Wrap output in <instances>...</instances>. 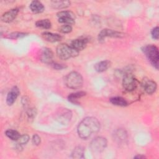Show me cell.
<instances>
[{
	"mask_svg": "<svg viewBox=\"0 0 159 159\" xmlns=\"http://www.w3.org/2000/svg\"><path fill=\"white\" fill-rule=\"evenodd\" d=\"M100 129V122L94 117L84 118L77 127L78 136L82 139H88L93 134L97 133Z\"/></svg>",
	"mask_w": 159,
	"mask_h": 159,
	"instance_id": "obj_1",
	"label": "cell"
},
{
	"mask_svg": "<svg viewBox=\"0 0 159 159\" xmlns=\"http://www.w3.org/2000/svg\"><path fill=\"white\" fill-rule=\"evenodd\" d=\"M142 51L151 64L158 70L159 64V52L157 47L153 44L146 45L142 47Z\"/></svg>",
	"mask_w": 159,
	"mask_h": 159,
	"instance_id": "obj_2",
	"label": "cell"
},
{
	"mask_svg": "<svg viewBox=\"0 0 159 159\" xmlns=\"http://www.w3.org/2000/svg\"><path fill=\"white\" fill-rule=\"evenodd\" d=\"M64 82L68 88L76 89L80 88L83 86V78L80 73L73 71L65 76Z\"/></svg>",
	"mask_w": 159,
	"mask_h": 159,
	"instance_id": "obj_3",
	"label": "cell"
},
{
	"mask_svg": "<svg viewBox=\"0 0 159 159\" xmlns=\"http://www.w3.org/2000/svg\"><path fill=\"white\" fill-rule=\"evenodd\" d=\"M57 56L61 60H68L71 57H76L78 55V51L73 49L70 45L66 43H60L56 49Z\"/></svg>",
	"mask_w": 159,
	"mask_h": 159,
	"instance_id": "obj_4",
	"label": "cell"
},
{
	"mask_svg": "<svg viewBox=\"0 0 159 159\" xmlns=\"http://www.w3.org/2000/svg\"><path fill=\"white\" fill-rule=\"evenodd\" d=\"M107 142L103 137H98L94 139L90 143L89 147L93 153H99L104 150L107 147Z\"/></svg>",
	"mask_w": 159,
	"mask_h": 159,
	"instance_id": "obj_5",
	"label": "cell"
},
{
	"mask_svg": "<svg viewBox=\"0 0 159 159\" xmlns=\"http://www.w3.org/2000/svg\"><path fill=\"white\" fill-rule=\"evenodd\" d=\"M55 119L62 125H66L70 121L72 117V112L66 108L59 109L55 115Z\"/></svg>",
	"mask_w": 159,
	"mask_h": 159,
	"instance_id": "obj_6",
	"label": "cell"
},
{
	"mask_svg": "<svg viewBox=\"0 0 159 159\" xmlns=\"http://www.w3.org/2000/svg\"><path fill=\"white\" fill-rule=\"evenodd\" d=\"M122 86L127 91H132L138 86V81L131 73H126L122 80Z\"/></svg>",
	"mask_w": 159,
	"mask_h": 159,
	"instance_id": "obj_7",
	"label": "cell"
},
{
	"mask_svg": "<svg viewBox=\"0 0 159 159\" xmlns=\"http://www.w3.org/2000/svg\"><path fill=\"white\" fill-rule=\"evenodd\" d=\"M124 36V34L117 32L112 29H105L102 30L99 35H98V40L99 41H102L105 39L106 37H114V38H121Z\"/></svg>",
	"mask_w": 159,
	"mask_h": 159,
	"instance_id": "obj_8",
	"label": "cell"
},
{
	"mask_svg": "<svg viewBox=\"0 0 159 159\" xmlns=\"http://www.w3.org/2000/svg\"><path fill=\"white\" fill-rule=\"evenodd\" d=\"M40 58L42 62L50 65L53 62V53L50 48L47 47L43 48L41 50Z\"/></svg>",
	"mask_w": 159,
	"mask_h": 159,
	"instance_id": "obj_9",
	"label": "cell"
},
{
	"mask_svg": "<svg viewBox=\"0 0 159 159\" xmlns=\"http://www.w3.org/2000/svg\"><path fill=\"white\" fill-rule=\"evenodd\" d=\"M142 85L145 91L148 94L154 93L156 91L157 88V83L150 79H143Z\"/></svg>",
	"mask_w": 159,
	"mask_h": 159,
	"instance_id": "obj_10",
	"label": "cell"
},
{
	"mask_svg": "<svg viewBox=\"0 0 159 159\" xmlns=\"http://www.w3.org/2000/svg\"><path fill=\"white\" fill-rule=\"evenodd\" d=\"M88 42V40L86 39H76L71 41L70 46L75 50L79 52L86 48Z\"/></svg>",
	"mask_w": 159,
	"mask_h": 159,
	"instance_id": "obj_11",
	"label": "cell"
},
{
	"mask_svg": "<svg viewBox=\"0 0 159 159\" xmlns=\"http://www.w3.org/2000/svg\"><path fill=\"white\" fill-rule=\"evenodd\" d=\"M19 12V9L17 8L12 9L2 14L1 16V20L4 22L9 23L14 20V19L17 17V14Z\"/></svg>",
	"mask_w": 159,
	"mask_h": 159,
	"instance_id": "obj_12",
	"label": "cell"
},
{
	"mask_svg": "<svg viewBox=\"0 0 159 159\" xmlns=\"http://www.w3.org/2000/svg\"><path fill=\"white\" fill-rule=\"evenodd\" d=\"M20 93L19 89L17 86H14L11 91L7 93L6 97V103L9 106L12 105L16 100L17 99L19 94Z\"/></svg>",
	"mask_w": 159,
	"mask_h": 159,
	"instance_id": "obj_13",
	"label": "cell"
},
{
	"mask_svg": "<svg viewBox=\"0 0 159 159\" xmlns=\"http://www.w3.org/2000/svg\"><path fill=\"white\" fill-rule=\"evenodd\" d=\"M42 37L50 42H56L61 40L62 37L58 34H53L49 32H45L42 34Z\"/></svg>",
	"mask_w": 159,
	"mask_h": 159,
	"instance_id": "obj_14",
	"label": "cell"
},
{
	"mask_svg": "<svg viewBox=\"0 0 159 159\" xmlns=\"http://www.w3.org/2000/svg\"><path fill=\"white\" fill-rule=\"evenodd\" d=\"M31 11L35 14H39L43 12L45 7L43 4L39 1H33L29 6Z\"/></svg>",
	"mask_w": 159,
	"mask_h": 159,
	"instance_id": "obj_15",
	"label": "cell"
},
{
	"mask_svg": "<svg viewBox=\"0 0 159 159\" xmlns=\"http://www.w3.org/2000/svg\"><path fill=\"white\" fill-rule=\"evenodd\" d=\"M111 63L109 60H102L94 65V69L97 72L101 73L106 71L110 66Z\"/></svg>",
	"mask_w": 159,
	"mask_h": 159,
	"instance_id": "obj_16",
	"label": "cell"
},
{
	"mask_svg": "<svg viewBox=\"0 0 159 159\" xmlns=\"http://www.w3.org/2000/svg\"><path fill=\"white\" fill-rule=\"evenodd\" d=\"M70 1H52L51 6L53 9H65L70 6Z\"/></svg>",
	"mask_w": 159,
	"mask_h": 159,
	"instance_id": "obj_17",
	"label": "cell"
},
{
	"mask_svg": "<svg viewBox=\"0 0 159 159\" xmlns=\"http://www.w3.org/2000/svg\"><path fill=\"white\" fill-rule=\"evenodd\" d=\"M86 95V93L84 91H78L76 93H73L70 94L68 97V101L73 104H78V99L81 98L84 96Z\"/></svg>",
	"mask_w": 159,
	"mask_h": 159,
	"instance_id": "obj_18",
	"label": "cell"
},
{
	"mask_svg": "<svg viewBox=\"0 0 159 159\" xmlns=\"http://www.w3.org/2000/svg\"><path fill=\"white\" fill-rule=\"evenodd\" d=\"M84 150L83 147L81 146H78L75 147L72 153H71V157L73 158H84Z\"/></svg>",
	"mask_w": 159,
	"mask_h": 159,
	"instance_id": "obj_19",
	"label": "cell"
},
{
	"mask_svg": "<svg viewBox=\"0 0 159 159\" xmlns=\"http://www.w3.org/2000/svg\"><path fill=\"white\" fill-rule=\"evenodd\" d=\"M110 102L113 105L117 106H122V107L126 106L128 104L127 101L124 98L122 97H119V96L111 98L110 99Z\"/></svg>",
	"mask_w": 159,
	"mask_h": 159,
	"instance_id": "obj_20",
	"label": "cell"
},
{
	"mask_svg": "<svg viewBox=\"0 0 159 159\" xmlns=\"http://www.w3.org/2000/svg\"><path fill=\"white\" fill-rule=\"evenodd\" d=\"M114 137L116 141H117L118 142H124L125 140H126L127 135L125 130L122 129H119L115 132L114 134Z\"/></svg>",
	"mask_w": 159,
	"mask_h": 159,
	"instance_id": "obj_21",
	"label": "cell"
},
{
	"mask_svg": "<svg viewBox=\"0 0 159 159\" xmlns=\"http://www.w3.org/2000/svg\"><path fill=\"white\" fill-rule=\"evenodd\" d=\"M5 134L9 139L14 141H17L20 136V134L17 131L12 129L7 130L5 132Z\"/></svg>",
	"mask_w": 159,
	"mask_h": 159,
	"instance_id": "obj_22",
	"label": "cell"
},
{
	"mask_svg": "<svg viewBox=\"0 0 159 159\" xmlns=\"http://www.w3.org/2000/svg\"><path fill=\"white\" fill-rule=\"evenodd\" d=\"M35 25L38 27H40L44 29H48L51 27L52 24L50 20L48 19H42L37 20L35 22Z\"/></svg>",
	"mask_w": 159,
	"mask_h": 159,
	"instance_id": "obj_23",
	"label": "cell"
},
{
	"mask_svg": "<svg viewBox=\"0 0 159 159\" xmlns=\"http://www.w3.org/2000/svg\"><path fill=\"white\" fill-rule=\"evenodd\" d=\"M58 22L61 24H65L66 25H72L75 24V19L71 17H58Z\"/></svg>",
	"mask_w": 159,
	"mask_h": 159,
	"instance_id": "obj_24",
	"label": "cell"
},
{
	"mask_svg": "<svg viewBox=\"0 0 159 159\" xmlns=\"http://www.w3.org/2000/svg\"><path fill=\"white\" fill-rule=\"evenodd\" d=\"M30 137L27 134H24L20 136L19 139L17 140V145L19 146H22L23 145H25L29 140Z\"/></svg>",
	"mask_w": 159,
	"mask_h": 159,
	"instance_id": "obj_25",
	"label": "cell"
},
{
	"mask_svg": "<svg viewBox=\"0 0 159 159\" xmlns=\"http://www.w3.org/2000/svg\"><path fill=\"white\" fill-rule=\"evenodd\" d=\"M57 16H58V17H71V18H73V19L75 18V14L72 12L68 11H60L57 13Z\"/></svg>",
	"mask_w": 159,
	"mask_h": 159,
	"instance_id": "obj_26",
	"label": "cell"
},
{
	"mask_svg": "<svg viewBox=\"0 0 159 159\" xmlns=\"http://www.w3.org/2000/svg\"><path fill=\"white\" fill-rule=\"evenodd\" d=\"M26 35H27L26 33L15 32H12V33L10 34L8 36V38L11 39H19V38H22Z\"/></svg>",
	"mask_w": 159,
	"mask_h": 159,
	"instance_id": "obj_27",
	"label": "cell"
},
{
	"mask_svg": "<svg viewBox=\"0 0 159 159\" xmlns=\"http://www.w3.org/2000/svg\"><path fill=\"white\" fill-rule=\"evenodd\" d=\"M59 31L63 34H68L72 31V27L70 25H64L60 27Z\"/></svg>",
	"mask_w": 159,
	"mask_h": 159,
	"instance_id": "obj_28",
	"label": "cell"
},
{
	"mask_svg": "<svg viewBox=\"0 0 159 159\" xmlns=\"http://www.w3.org/2000/svg\"><path fill=\"white\" fill-rule=\"evenodd\" d=\"M158 30H159V28L158 26L153 28L151 30V35L152 37V38L153 39H155V40H158V37H159V33H158Z\"/></svg>",
	"mask_w": 159,
	"mask_h": 159,
	"instance_id": "obj_29",
	"label": "cell"
},
{
	"mask_svg": "<svg viewBox=\"0 0 159 159\" xmlns=\"http://www.w3.org/2000/svg\"><path fill=\"white\" fill-rule=\"evenodd\" d=\"M36 114H37L36 110L34 108H30L28 109L27 111V114L29 119H33L35 117Z\"/></svg>",
	"mask_w": 159,
	"mask_h": 159,
	"instance_id": "obj_30",
	"label": "cell"
},
{
	"mask_svg": "<svg viewBox=\"0 0 159 159\" xmlns=\"http://www.w3.org/2000/svg\"><path fill=\"white\" fill-rule=\"evenodd\" d=\"M32 143L34 145H39L40 143V142H41V139H40V136L39 135H37V134H34L32 136Z\"/></svg>",
	"mask_w": 159,
	"mask_h": 159,
	"instance_id": "obj_31",
	"label": "cell"
},
{
	"mask_svg": "<svg viewBox=\"0 0 159 159\" xmlns=\"http://www.w3.org/2000/svg\"><path fill=\"white\" fill-rule=\"evenodd\" d=\"M51 66H52V68H53L55 70H60L62 69L65 68L66 66L65 65H64L63 64H60V63H55V62H52L51 64Z\"/></svg>",
	"mask_w": 159,
	"mask_h": 159,
	"instance_id": "obj_32",
	"label": "cell"
},
{
	"mask_svg": "<svg viewBox=\"0 0 159 159\" xmlns=\"http://www.w3.org/2000/svg\"><path fill=\"white\" fill-rule=\"evenodd\" d=\"M146 158V157L145 156V155H136V156H135V157H134V158H137V159H140V158Z\"/></svg>",
	"mask_w": 159,
	"mask_h": 159,
	"instance_id": "obj_33",
	"label": "cell"
}]
</instances>
